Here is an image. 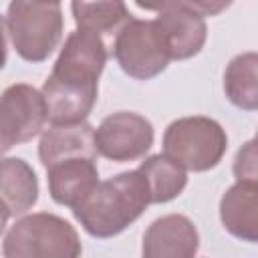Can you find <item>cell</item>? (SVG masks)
<instances>
[{"label":"cell","instance_id":"obj_16","mask_svg":"<svg viewBox=\"0 0 258 258\" xmlns=\"http://www.w3.org/2000/svg\"><path fill=\"white\" fill-rule=\"evenodd\" d=\"M149 187L151 204H165L175 200L187 185V169L173 161L169 155H151L137 167Z\"/></svg>","mask_w":258,"mask_h":258},{"label":"cell","instance_id":"obj_10","mask_svg":"<svg viewBox=\"0 0 258 258\" xmlns=\"http://www.w3.org/2000/svg\"><path fill=\"white\" fill-rule=\"evenodd\" d=\"M97 141L95 129L87 123H50L48 129L42 131L38 143L40 163L46 167L71 159V157H97Z\"/></svg>","mask_w":258,"mask_h":258},{"label":"cell","instance_id":"obj_8","mask_svg":"<svg viewBox=\"0 0 258 258\" xmlns=\"http://www.w3.org/2000/svg\"><path fill=\"white\" fill-rule=\"evenodd\" d=\"M97 149L103 157L123 163L143 157L153 145V125L139 113L119 111L95 129Z\"/></svg>","mask_w":258,"mask_h":258},{"label":"cell","instance_id":"obj_11","mask_svg":"<svg viewBox=\"0 0 258 258\" xmlns=\"http://www.w3.org/2000/svg\"><path fill=\"white\" fill-rule=\"evenodd\" d=\"M50 198L69 208H77L99 183V169L93 157H71L46 167Z\"/></svg>","mask_w":258,"mask_h":258},{"label":"cell","instance_id":"obj_18","mask_svg":"<svg viewBox=\"0 0 258 258\" xmlns=\"http://www.w3.org/2000/svg\"><path fill=\"white\" fill-rule=\"evenodd\" d=\"M232 171H234L236 181L258 185V135H254V139L246 141L238 149Z\"/></svg>","mask_w":258,"mask_h":258},{"label":"cell","instance_id":"obj_5","mask_svg":"<svg viewBox=\"0 0 258 258\" xmlns=\"http://www.w3.org/2000/svg\"><path fill=\"white\" fill-rule=\"evenodd\" d=\"M228 149L224 127L202 115L181 117L167 125L163 133V153L187 171H208L216 167Z\"/></svg>","mask_w":258,"mask_h":258},{"label":"cell","instance_id":"obj_17","mask_svg":"<svg viewBox=\"0 0 258 258\" xmlns=\"http://www.w3.org/2000/svg\"><path fill=\"white\" fill-rule=\"evenodd\" d=\"M71 10L79 28L97 34L119 32L131 20L125 0H73Z\"/></svg>","mask_w":258,"mask_h":258},{"label":"cell","instance_id":"obj_1","mask_svg":"<svg viewBox=\"0 0 258 258\" xmlns=\"http://www.w3.org/2000/svg\"><path fill=\"white\" fill-rule=\"evenodd\" d=\"M107 62L103 38L85 28L71 32L42 85L50 123H81L95 107L99 77Z\"/></svg>","mask_w":258,"mask_h":258},{"label":"cell","instance_id":"obj_7","mask_svg":"<svg viewBox=\"0 0 258 258\" xmlns=\"http://www.w3.org/2000/svg\"><path fill=\"white\" fill-rule=\"evenodd\" d=\"M48 119L46 101L42 91L30 85H10L2 95L0 107V145L6 153L14 145L26 143L36 137Z\"/></svg>","mask_w":258,"mask_h":258},{"label":"cell","instance_id":"obj_14","mask_svg":"<svg viewBox=\"0 0 258 258\" xmlns=\"http://www.w3.org/2000/svg\"><path fill=\"white\" fill-rule=\"evenodd\" d=\"M38 200V179L34 169L18 157L2 161V224L12 216L26 214Z\"/></svg>","mask_w":258,"mask_h":258},{"label":"cell","instance_id":"obj_9","mask_svg":"<svg viewBox=\"0 0 258 258\" xmlns=\"http://www.w3.org/2000/svg\"><path fill=\"white\" fill-rule=\"evenodd\" d=\"M198 248L200 234L194 222L181 214H167L145 230L141 252L147 258H191Z\"/></svg>","mask_w":258,"mask_h":258},{"label":"cell","instance_id":"obj_20","mask_svg":"<svg viewBox=\"0 0 258 258\" xmlns=\"http://www.w3.org/2000/svg\"><path fill=\"white\" fill-rule=\"evenodd\" d=\"M135 4L143 10H151V12H163L169 8L179 6V0H135Z\"/></svg>","mask_w":258,"mask_h":258},{"label":"cell","instance_id":"obj_15","mask_svg":"<svg viewBox=\"0 0 258 258\" xmlns=\"http://www.w3.org/2000/svg\"><path fill=\"white\" fill-rule=\"evenodd\" d=\"M224 93L234 107L258 111V52H242L228 62Z\"/></svg>","mask_w":258,"mask_h":258},{"label":"cell","instance_id":"obj_12","mask_svg":"<svg viewBox=\"0 0 258 258\" xmlns=\"http://www.w3.org/2000/svg\"><path fill=\"white\" fill-rule=\"evenodd\" d=\"M155 20L163 32L171 60L191 58L204 48L206 36H208L204 16L183 6H175V8L159 12Z\"/></svg>","mask_w":258,"mask_h":258},{"label":"cell","instance_id":"obj_3","mask_svg":"<svg viewBox=\"0 0 258 258\" xmlns=\"http://www.w3.org/2000/svg\"><path fill=\"white\" fill-rule=\"evenodd\" d=\"M4 32L18 56L28 62H42L62 38L60 4L12 0L4 16Z\"/></svg>","mask_w":258,"mask_h":258},{"label":"cell","instance_id":"obj_2","mask_svg":"<svg viewBox=\"0 0 258 258\" xmlns=\"http://www.w3.org/2000/svg\"><path fill=\"white\" fill-rule=\"evenodd\" d=\"M151 204L149 187L139 169L123 171L99 181L73 214L83 230L95 238H113L133 224Z\"/></svg>","mask_w":258,"mask_h":258},{"label":"cell","instance_id":"obj_6","mask_svg":"<svg viewBox=\"0 0 258 258\" xmlns=\"http://www.w3.org/2000/svg\"><path fill=\"white\" fill-rule=\"evenodd\" d=\"M113 54L123 73L137 81H149L161 75L171 60L157 20L131 18L117 32Z\"/></svg>","mask_w":258,"mask_h":258},{"label":"cell","instance_id":"obj_19","mask_svg":"<svg viewBox=\"0 0 258 258\" xmlns=\"http://www.w3.org/2000/svg\"><path fill=\"white\" fill-rule=\"evenodd\" d=\"M234 0H179V6L200 14V16H216L232 6Z\"/></svg>","mask_w":258,"mask_h":258},{"label":"cell","instance_id":"obj_21","mask_svg":"<svg viewBox=\"0 0 258 258\" xmlns=\"http://www.w3.org/2000/svg\"><path fill=\"white\" fill-rule=\"evenodd\" d=\"M40 2H50V4H60V0H40Z\"/></svg>","mask_w":258,"mask_h":258},{"label":"cell","instance_id":"obj_4","mask_svg":"<svg viewBox=\"0 0 258 258\" xmlns=\"http://www.w3.org/2000/svg\"><path fill=\"white\" fill-rule=\"evenodd\" d=\"M81 250L77 230L44 212L16 220L2 240L4 258H75Z\"/></svg>","mask_w":258,"mask_h":258},{"label":"cell","instance_id":"obj_13","mask_svg":"<svg viewBox=\"0 0 258 258\" xmlns=\"http://www.w3.org/2000/svg\"><path fill=\"white\" fill-rule=\"evenodd\" d=\"M220 220L226 232L258 244V185L236 181L220 200Z\"/></svg>","mask_w":258,"mask_h":258},{"label":"cell","instance_id":"obj_22","mask_svg":"<svg viewBox=\"0 0 258 258\" xmlns=\"http://www.w3.org/2000/svg\"><path fill=\"white\" fill-rule=\"evenodd\" d=\"M256 135H258V129H256Z\"/></svg>","mask_w":258,"mask_h":258}]
</instances>
